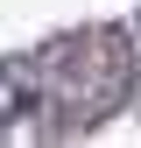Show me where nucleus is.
<instances>
[{
  "label": "nucleus",
  "mask_w": 141,
  "mask_h": 148,
  "mask_svg": "<svg viewBox=\"0 0 141 148\" xmlns=\"http://www.w3.org/2000/svg\"><path fill=\"white\" fill-rule=\"evenodd\" d=\"M134 92V49L120 28H85L49 49V106L64 127H92Z\"/></svg>",
  "instance_id": "1"
}]
</instances>
